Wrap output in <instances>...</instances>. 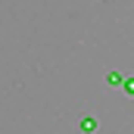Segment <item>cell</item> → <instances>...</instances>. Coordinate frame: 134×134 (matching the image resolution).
<instances>
[{
    "label": "cell",
    "instance_id": "obj_1",
    "mask_svg": "<svg viewBox=\"0 0 134 134\" xmlns=\"http://www.w3.org/2000/svg\"><path fill=\"white\" fill-rule=\"evenodd\" d=\"M97 128H100V122L94 115H84L81 119V134H97Z\"/></svg>",
    "mask_w": 134,
    "mask_h": 134
},
{
    "label": "cell",
    "instance_id": "obj_2",
    "mask_svg": "<svg viewBox=\"0 0 134 134\" xmlns=\"http://www.w3.org/2000/svg\"><path fill=\"white\" fill-rule=\"evenodd\" d=\"M106 84H109V87H122V84H125V75H122V72H109Z\"/></svg>",
    "mask_w": 134,
    "mask_h": 134
},
{
    "label": "cell",
    "instance_id": "obj_3",
    "mask_svg": "<svg viewBox=\"0 0 134 134\" xmlns=\"http://www.w3.org/2000/svg\"><path fill=\"white\" fill-rule=\"evenodd\" d=\"M125 91H128V94L134 97V78H128V81H125Z\"/></svg>",
    "mask_w": 134,
    "mask_h": 134
}]
</instances>
